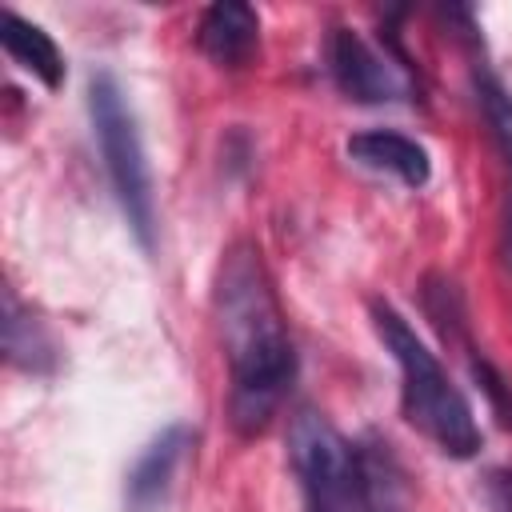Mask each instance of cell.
Listing matches in <instances>:
<instances>
[{
    "mask_svg": "<svg viewBox=\"0 0 512 512\" xmlns=\"http://www.w3.org/2000/svg\"><path fill=\"white\" fill-rule=\"evenodd\" d=\"M216 320L228 352L232 392L228 420L240 436H256L276 416L280 400L296 376V352L264 272V260L252 244L228 248L216 272Z\"/></svg>",
    "mask_w": 512,
    "mask_h": 512,
    "instance_id": "cell-1",
    "label": "cell"
},
{
    "mask_svg": "<svg viewBox=\"0 0 512 512\" xmlns=\"http://www.w3.org/2000/svg\"><path fill=\"white\" fill-rule=\"evenodd\" d=\"M372 320H376V332H380L384 348L392 352V360L400 368V404H404L408 424L420 428L440 452H448L456 460L476 456L480 444H484L480 424H476L472 404L464 400V392L440 368V360L424 348V340L408 328V320L392 304L376 300Z\"/></svg>",
    "mask_w": 512,
    "mask_h": 512,
    "instance_id": "cell-2",
    "label": "cell"
},
{
    "mask_svg": "<svg viewBox=\"0 0 512 512\" xmlns=\"http://www.w3.org/2000/svg\"><path fill=\"white\" fill-rule=\"evenodd\" d=\"M88 112H92V128H96V140H100V156H104L112 192H116L132 232L140 236V244L152 248V236H156L152 172H148V156H144V144H140L136 116L124 100V88L116 84V76L96 72L88 80Z\"/></svg>",
    "mask_w": 512,
    "mask_h": 512,
    "instance_id": "cell-3",
    "label": "cell"
},
{
    "mask_svg": "<svg viewBox=\"0 0 512 512\" xmlns=\"http://www.w3.org/2000/svg\"><path fill=\"white\" fill-rule=\"evenodd\" d=\"M288 456L304 512H360V452L316 412L300 408L288 424Z\"/></svg>",
    "mask_w": 512,
    "mask_h": 512,
    "instance_id": "cell-4",
    "label": "cell"
},
{
    "mask_svg": "<svg viewBox=\"0 0 512 512\" xmlns=\"http://www.w3.org/2000/svg\"><path fill=\"white\" fill-rule=\"evenodd\" d=\"M328 68L340 84V92H348L352 100L360 104H380V100H392L400 96V80L392 72L388 60H380L368 40L352 28H336L332 40H328Z\"/></svg>",
    "mask_w": 512,
    "mask_h": 512,
    "instance_id": "cell-5",
    "label": "cell"
},
{
    "mask_svg": "<svg viewBox=\"0 0 512 512\" xmlns=\"http://www.w3.org/2000/svg\"><path fill=\"white\" fill-rule=\"evenodd\" d=\"M256 40H260V16L244 0H216V4H208L200 12L196 44L220 68L248 64V56L256 52Z\"/></svg>",
    "mask_w": 512,
    "mask_h": 512,
    "instance_id": "cell-6",
    "label": "cell"
},
{
    "mask_svg": "<svg viewBox=\"0 0 512 512\" xmlns=\"http://www.w3.org/2000/svg\"><path fill=\"white\" fill-rule=\"evenodd\" d=\"M184 448H188V428L172 424L136 456V464L128 468V480H124V508L128 512H156L164 504Z\"/></svg>",
    "mask_w": 512,
    "mask_h": 512,
    "instance_id": "cell-7",
    "label": "cell"
},
{
    "mask_svg": "<svg viewBox=\"0 0 512 512\" xmlns=\"http://www.w3.org/2000/svg\"><path fill=\"white\" fill-rule=\"evenodd\" d=\"M348 156L360 160L364 168L400 176L408 188H424L428 176H432L428 152H424L416 140H408V136H400V132H388V128L356 132V136L348 140Z\"/></svg>",
    "mask_w": 512,
    "mask_h": 512,
    "instance_id": "cell-8",
    "label": "cell"
},
{
    "mask_svg": "<svg viewBox=\"0 0 512 512\" xmlns=\"http://www.w3.org/2000/svg\"><path fill=\"white\" fill-rule=\"evenodd\" d=\"M0 44H4V52H8L24 72H32L44 88H60V80H64V56H60L56 40H52L44 28H36V24H28L24 16H16L12 8H4V12H0Z\"/></svg>",
    "mask_w": 512,
    "mask_h": 512,
    "instance_id": "cell-9",
    "label": "cell"
},
{
    "mask_svg": "<svg viewBox=\"0 0 512 512\" xmlns=\"http://www.w3.org/2000/svg\"><path fill=\"white\" fill-rule=\"evenodd\" d=\"M356 452H360V488H364L360 512H408L404 484H400L404 476L388 444H364Z\"/></svg>",
    "mask_w": 512,
    "mask_h": 512,
    "instance_id": "cell-10",
    "label": "cell"
},
{
    "mask_svg": "<svg viewBox=\"0 0 512 512\" xmlns=\"http://www.w3.org/2000/svg\"><path fill=\"white\" fill-rule=\"evenodd\" d=\"M4 348H8V360H12V364L32 368V372L48 368V360H52L48 336L40 332V324H36L32 316H24V312L16 308L12 296H8V320H4Z\"/></svg>",
    "mask_w": 512,
    "mask_h": 512,
    "instance_id": "cell-11",
    "label": "cell"
},
{
    "mask_svg": "<svg viewBox=\"0 0 512 512\" xmlns=\"http://www.w3.org/2000/svg\"><path fill=\"white\" fill-rule=\"evenodd\" d=\"M476 96H480V108H484V120L492 128V136L504 144V152L512 156V96L504 92V84L488 72L476 76Z\"/></svg>",
    "mask_w": 512,
    "mask_h": 512,
    "instance_id": "cell-12",
    "label": "cell"
},
{
    "mask_svg": "<svg viewBox=\"0 0 512 512\" xmlns=\"http://www.w3.org/2000/svg\"><path fill=\"white\" fill-rule=\"evenodd\" d=\"M472 376H476V384H480V392L488 396V404H492V412H496V420L504 424V428H512V384L484 360V356H476L472 352Z\"/></svg>",
    "mask_w": 512,
    "mask_h": 512,
    "instance_id": "cell-13",
    "label": "cell"
},
{
    "mask_svg": "<svg viewBox=\"0 0 512 512\" xmlns=\"http://www.w3.org/2000/svg\"><path fill=\"white\" fill-rule=\"evenodd\" d=\"M484 496L492 512H512V468H496L484 484Z\"/></svg>",
    "mask_w": 512,
    "mask_h": 512,
    "instance_id": "cell-14",
    "label": "cell"
},
{
    "mask_svg": "<svg viewBox=\"0 0 512 512\" xmlns=\"http://www.w3.org/2000/svg\"><path fill=\"white\" fill-rule=\"evenodd\" d=\"M508 260H512V212H508Z\"/></svg>",
    "mask_w": 512,
    "mask_h": 512,
    "instance_id": "cell-15",
    "label": "cell"
}]
</instances>
